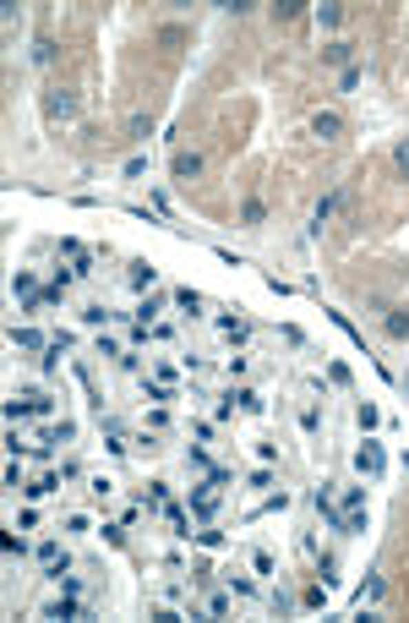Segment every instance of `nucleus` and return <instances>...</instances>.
Returning a JSON list of instances; mask_svg holds the SVG:
<instances>
[{
	"instance_id": "473e14b6",
	"label": "nucleus",
	"mask_w": 409,
	"mask_h": 623,
	"mask_svg": "<svg viewBox=\"0 0 409 623\" xmlns=\"http://www.w3.org/2000/svg\"><path fill=\"white\" fill-rule=\"evenodd\" d=\"M393 159H399V170H404V175H409V143H404V148H399V154H393Z\"/></svg>"
},
{
	"instance_id": "c756f323",
	"label": "nucleus",
	"mask_w": 409,
	"mask_h": 623,
	"mask_svg": "<svg viewBox=\"0 0 409 623\" xmlns=\"http://www.w3.org/2000/svg\"><path fill=\"white\" fill-rule=\"evenodd\" d=\"M82 323H93V328H98V323H109V312H104V307H82Z\"/></svg>"
},
{
	"instance_id": "bb28decb",
	"label": "nucleus",
	"mask_w": 409,
	"mask_h": 623,
	"mask_svg": "<svg viewBox=\"0 0 409 623\" xmlns=\"http://www.w3.org/2000/svg\"><path fill=\"white\" fill-rule=\"evenodd\" d=\"M71 432H76V427H71V421H61V427H50V438H44V449H50V443H66Z\"/></svg>"
},
{
	"instance_id": "393cba45",
	"label": "nucleus",
	"mask_w": 409,
	"mask_h": 623,
	"mask_svg": "<svg viewBox=\"0 0 409 623\" xmlns=\"http://www.w3.org/2000/svg\"><path fill=\"white\" fill-rule=\"evenodd\" d=\"M229 591H235V596H257V585H251L246 574H229Z\"/></svg>"
},
{
	"instance_id": "f8f14e48",
	"label": "nucleus",
	"mask_w": 409,
	"mask_h": 623,
	"mask_svg": "<svg viewBox=\"0 0 409 623\" xmlns=\"http://www.w3.org/2000/svg\"><path fill=\"white\" fill-rule=\"evenodd\" d=\"M158 312H164V301H158V296H147V301H136V328H147V323H153V317H158Z\"/></svg>"
},
{
	"instance_id": "2f4dec72",
	"label": "nucleus",
	"mask_w": 409,
	"mask_h": 623,
	"mask_svg": "<svg viewBox=\"0 0 409 623\" xmlns=\"http://www.w3.org/2000/svg\"><path fill=\"white\" fill-rule=\"evenodd\" d=\"M339 88L349 93V88H360V66H344V77H339Z\"/></svg>"
},
{
	"instance_id": "4468645a",
	"label": "nucleus",
	"mask_w": 409,
	"mask_h": 623,
	"mask_svg": "<svg viewBox=\"0 0 409 623\" xmlns=\"http://www.w3.org/2000/svg\"><path fill=\"white\" fill-rule=\"evenodd\" d=\"M11 296L33 301V296H39V279H33V274H17V279H11Z\"/></svg>"
},
{
	"instance_id": "4be33fe9",
	"label": "nucleus",
	"mask_w": 409,
	"mask_h": 623,
	"mask_svg": "<svg viewBox=\"0 0 409 623\" xmlns=\"http://www.w3.org/2000/svg\"><path fill=\"white\" fill-rule=\"evenodd\" d=\"M355 421H360V432H371L382 416H377V405H360V410H355Z\"/></svg>"
},
{
	"instance_id": "412c9836",
	"label": "nucleus",
	"mask_w": 409,
	"mask_h": 623,
	"mask_svg": "<svg viewBox=\"0 0 409 623\" xmlns=\"http://www.w3.org/2000/svg\"><path fill=\"white\" fill-rule=\"evenodd\" d=\"M240 219H246V225H262V219H268V208H262V203H257V197H251V203H246V208H240Z\"/></svg>"
},
{
	"instance_id": "f03ea898",
	"label": "nucleus",
	"mask_w": 409,
	"mask_h": 623,
	"mask_svg": "<svg viewBox=\"0 0 409 623\" xmlns=\"http://www.w3.org/2000/svg\"><path fill=\"white\" fill-rule=\"evenodd\" d=\"M17 416H50V394H17V399H6V421H17Z\"/></svg>"
},
{
	"instance_id": "a211bd4d",
	"label": "nucleus",
	"mask_w": 409,
	"mask_h": 623,
	"mask_svg": "<svg viewBox=\"0 0 409 623\" xmlns=\"http://www.w3.org/2000/svg\"><path fill=\"white\" fill-rule=\"evenodd\" d=\"M142 394H147V399H153V405H164V399H169V383H158V378H142Z\"/></svg>"
},
{
	"instance_id": "aec40b11",
	"label": "nucleus",
	"mask_w": 409,
	"mask_h": 623,
	"mask_svg": "<svg viewBox=\"0 0 409 623\" xmlns=\"http://www.w3.org/2000/svg\"><path fill=\"white\" fill-rule=\"evenodd\" d=\"M33 61L50 66V61H55V44H50V39H33Z\"/></svg>"
},
{
	"instance_id": "5701e85b",
	"label": "nucleus",
	"mask_w": 409,
	"mask_h": 623,
	"mask_svg": "<svg viewBox=\"0 0 409 623\" xmlns=\"http://www.w3.org/2000/svg\"><path fill=\"white\" fill-rule=\"evenodd\" d=\"M175 307H180V312H197V307H202V296H197V290H175Z\"/></svg>"
},
{
	"instance_id": "39448f33",
	"label": "nucleus",
	"mask_w": 409,
	"mask_h": 623,
	"mask_svg": "<svg viewBox=\"0 0 409 623\" xmlns=\"http://www.w3.org/2000/svg\"><path fill=\"white\" fill-rule=\"evenodd\" d=\"M39 563H44L50 574H66V547L61 542H39Z\"/></svg>"
},
{
	"instance_id": "b1692460",
	"label": "nucleus",
	"mask_w": 409,
	"mask_h": 623,
	"mask_svg": "<svg viewBox=\"0 0 409 623\" xmlns=\"http://www.w3.org/2000/svg\"><path fill=\"white\" fill-rule=\"evenodd\" d=\"M388 334H393V339H404V334H409V317H404V312H388Z\"/></svg>"
},
{
	"instance_id": "ddd939ff",
	"label": "nucleus",
	"mask_w": 409,
	"mask_h": 623,
	"mask_svg": "<svg viewBox=\"0 0 409 623\" xmlns=\"http://www.w3.org/2000/svg\"><path fill=\"white\" fill-rule=\"evenodd\" d=\"M322 61H328V66H349V44H344V39L322 44Z\"/></svg>"
},
{
	"instance_id": "dca6fc26",
	"label": "nucleus",
	"mask_w": 409,
	"mask_h": 623,
	"mask_svg": "<svg viewBox=\"0 0 409 623\" xmlns=\"http://www.w3.org/2000/svg\"><path fill=\"white\" fill-rule=\"evenodd\" d=\"M164 520L175 525V536H191V520H186V509H175V503H164Z\"/></svg>"
},
{
	"instance_id": "0eeeda50",
	"label": "nucleus",
	"mask_w": 409,
	"mask_h": 623,
	"mask_svg": "<svg viewBox=\"0 0 409 623\" xmlns=\"http://www.w3.org/2000/svg\"><path fill=\"white\" fill-rule=\"evenodd\" d=\"M311 132H317V137H339V132H344V115H333V110H317V115H311Z\"/></svg>"
},
{
	"instance_id": "c85d7f7f",
	"label": "nucleus",
	"mask_w": 409,
	"mask_h": 623,
	"mask_svg": "<svg viewBox=\"0 0 409 623\" xmlns=\"http://www.w3.org/2000/svg\"><path fill=\"white\" fill-rule=\"evenodd\" d=\"M317 17H322V28H339L344 11H339V6H317Z\"/></svg>"
},
{
	"instance_id": "9b49d317",
	"label": "nucleus",
	"mask_w": 409,
	"mask_h": 623,
	"mask_svg": "<svg viewBox=\"0 0 409 623\" xmlns=\"http://www.w3.org/2000/svg\"><path fill=\"white\" fill-rule=\"evenodd\" d=\"M76 613H82V607H76V596H61V602H50V607H44V618H76Z\"/></svg>"
},
{
	"instance_id": "1a4fd4ad",
	"label": "nucleus",
	"mask_w": 409,
	"mask_h": 623,
	"mask_svg": "<svg viewBox=\"0 0 409 623\" xmlns=\"http://www.w3.org/2000/svg\"><path fill=\"white\" fill-rule=\"evenodd\" d=\"M202 164H207L202 154H175V175H180V181H191V175H202Z\"/></svg>"
},
{
	"instance_id": "7c9ffc66",
	"label": "nucleus",
	"mask_w": 409,
	"mask_h": 623,
	"mask_svg": "<svg viewBox=\"0 0 409 623\" xmlns=\"http://www.w3.org/2000/svg\"><path fill=\"white\" fill-rule=\"evenodd\" d=\"M0 547H6L11 558H22V536H17V531H6V536H0Z\"/></svg>"
},
{
	"instance_id": "6ab92c4d",
	"label": "nucleus",
	"mask_w": 409,
	"mask_h": 623,
	"mask_svg": "<svg viewBox=\"0 0 409 623\" xmlns=\"http://www.w3.org/2000/svg\"><path fill=\"white\" fill-rule=\"evenodd\" d=\"M50 492H61V476H39V481L28 487V498H50Z\"/></svg>"
},
{
	"instance_id": "cd10ccee",
	"label": "nucleus",
	"mask_w": 409,
	"mask_h": 623,
	"mask_svg": "<svg viewBox=\"0 0 409 623\" xmlns=\"http://www.w3.org/2000/svg\"><path fill=\"white\" fill-rule=\"evenodd\" d=\"M377 596H382V574H371V580H366V591H360V602H377Z\"/></svg>"
},
{
	"instance_id": "a878e982",
	"label": "nucleus",
	"mask_w": 409,
	"mask_h": 623,
	"mask_svg": "<svg viewBox=\"0 0 409 623\" xmlns=\"http://www.w3.org/2000/svg\"><path fill=\"white\" fill-rule=\"evenodd\" d=\"M224 613H229V596L213 591V596H207V618H224Z\"/></svg>"
},
{
	"instance_id": "f257e3e1",
	"label": "nucleus",
	"mask_w": 409,
	"mask_h": 623,
	"mask_svg": "<svg viewBox=\"0 0 409 623\" xmlns=\"http://www.w3.org/2000/svg\"><path fill=\"white\" fill-rule=\"evenodd\" d=\"M235 410H240V416H262V394H257V389H246V383H235V389L224 394L218 416H235Z\"/></svg>"
},
{
	"instance_id": "7ed1b4c3",
	"label": "nucleus",
	"mask_w": 409,
	"mask_h": 623,
	"mask_svg": "<svg viewBox=\"0 0 409 623\" xmlns=\"http://www.w3.org/2000/svg\"><path fill=\"white\" fill-rule=\"evenodd\" d=\"M382 465H388L382 443H371V438H366V443H360V454H355V470H360V476H382Z\"/></svg>"
},
{
	"instance_id": "6e6552de",
	"label": "nucleus",
	"mask_w": 409,
	"mask_h": 623,
	"mask_svg": "<svg viewBox=\"0 0 409 623\" xmlns=\"http://www.w3.org/2000/svg\"><path fill=\"white\" fill-rule=\"evenodd\" d=\"M126 279H132V290H153L158 268H153V263H132V274H126Z\"/></svg>"
},
{
	"instance_id": "9d476101",
	"label": "nucleus",
	"mask_w": 409,
	"mask_h": 623,
	"mask_svg": "<svg viewBox=\"0 0 409 623\" xmlns=\"http://www.w3.org/2000/svg\"><path fill=\"white\" fill-rule=\"evenodd\" d=\"M11 345H22V350H50L39 328H11Z\"/></svg>"
},
{
	"instance_id": "423d86ee",
	"label": "nucleus",
	"mask_w": 409,
	"mask_h": 623,
	"mask_svg": "<svg viewBox=\"0 0 409 623\" xmlns=\"http://www.w3.org/2000/svg\"><path fill=\"white\" fill-rule=\"evenodd\" d=\"M44 110H50V121H71V115H76V99H71V93H61V88H55V93H50V99H44Z\"/></svg>"
},
{
	"instance_id": "f3484780",
	"label": "nucleus",
	"mask_w": 409,
	"mask_h": 623,
	"mask_svg": "<svg viewBox=\"0 0 409 623\" xmlns=\"http://www.w3.org/2000/svg\"><path fill=\"white\" fill-rule=\"evenodd\" d=\"M355 509H366V487H344V503H339V514H355Z\"/></svg>"
},
{
	"instance_id": "20e7f679",
	"label": "nucleus",
	"mask_w": 409,
	"mask_h": 623,
	"mask_svg": "<svg viewBox=\"0 0 409 623\" xmlns=\"http://www.w3.org/2000/svg\"><path fill=\"white\" fill-rule=\"evenodd\" d=\"M191 509H197V514H213V509H218V481H213V476H207L202 487H197V492H191Z\"/></svg>"
},
{
	"instance_id": "2eb2a0df",
	"label": "nucleus",
	"mask_w": 409,
	"mask_h": 623,
	"mask_svg": "<svg viewBox=\"0 0 409 623\" xmlns=\"http://www.w3.org/2000/svg\"><path fill=\"white\" fill-rule=\"evenodd\" d=\"M218 334H224V339H235V345H240V339H246V334H251V328H246V323H240V317H218Z\"/></svg>"
}]
</instances>
